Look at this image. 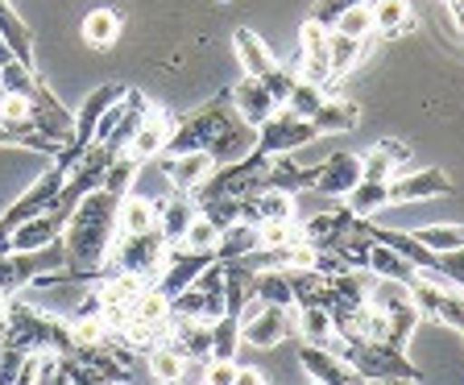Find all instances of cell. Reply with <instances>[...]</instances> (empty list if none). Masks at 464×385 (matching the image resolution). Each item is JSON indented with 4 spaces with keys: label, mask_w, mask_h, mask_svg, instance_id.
Returning a JSON list of instances; mask_svg holds the SVG:
<instances>
[{
    "label": "cell",
    "mask_w": 464,
    "mask_h": 385,
    "mask_svg": "<svg viewBox=\"0 0 464 385\" xmlns=\"http://www.w3.org/2000/svg\"><path fill=\"white\" fill-rule=\"evenodd\" d=\"M311 385H319V381H311Z\"/></svg>",
    "instance_id": "6125c7cd"
},
{
    "label": "cell",
    "mask_w": 464,
    "mask_h": 385,
    "mask_svg": "<svg viewBox=\"0 0 464 385\" xmlns=\"http://www.w3.org/2000/svg\"><path fill=\"white\" fill-rule=\"evenodd\" d=\"M38 377H42V357H25V365H21L13 385H38Z\"/></svg>",
    "instance_id": "db71d44e"
},
{
    "label": "cell",
    "mask_w": 464,
    "mask_h": 385,
    "mask_svg": "<svg viewBox=\"0 0 464 385\" xmlns=\"http://www.w3.org/2000/svg\"><path fill=\"white\" fill-rule=\"evenodd\" d=\"M257 249V224L237 220L232 228L220 232V245H216V261H241Z\"/></svg>",
    "instance_id": "f35d334b"
},
{
    "label": "cell",
    "mask_w": 464,
    "mask_h": 385,
    "mask_svg": "<svg viewBox=\"0 0 464 385\" xmlns=\"http://www.w3.org/2000/svg\"><path fill=\"white\" fill-rule=\"evenodd\" d=\"M253 299L274 303V307H295V294H290L286 270H257V274H253Z\"/></svg>",
    "instance_id": "60d3db41"
},
{
    "label": "cell",
    "mask_w": 464,
    "mask_h": 385,
    "mask_svg": "<svg viewBox=\"0 0 464 385\" xmlns=\"http://www.w3.org/2000/svg\"><path fill=\"white\" fill-rule=\"evenodd\" d=\"M348 199V212L361 216V220H373L382 207H390V183H373V178H361L353 191L344 195Z\"/></svg>",
    "instance_id": "8d00e7d4"
},
{
    "label": "cell",
    "mask_w": 464,
    "mask_h": 385,
    "mask_svg": "<svg viewBox=\"0 0 464 385\" xmlns=\"http://www.w3.org/2000/svg\"><path fill=\"white\" fill-rule=\"evenodd\" d=\"M179 245H187V249H195V253H216V245H220V228H216V224H208L199 216V220L187 228V236Z\"/></svg>",
    "instance_id": "681fc988"
},
{
    "label": "cell",
    "mask_w": 464,
    "mask_h": 385,
    "mask_svg": "<svg viewBox=\"0 0 464 385\" xmlns=\"http://www.w3.org/2000/svg\"><path fill=\"white\" fill-rule=\"evenodd\" d=\"M166 253H170V241L158 228L121 232L112 253H108V265H112V274H133L141 282H158V274L166 265Z\"/></svg>",
    "instance_id": "277c9868"
},
{
    "label": "cell",
    "mask_w": 464,
    "mask_h": 385,
    "mask_svg": "<svg viewBox=\"0 0 464 385\" xmlns=\"http://www.w3.org/2000/svg\"><path fill=\"white\" fill-rule=\"evenodd\" d=\"M315 125H311L307 116L290 112V108H274V116L266 120V125L257 129V149L261 154H295V149H303V145L315 141Z\"/></svg>",
    "instance_id": "30bf717a"
},
{
    "label": "cell",
    "mask_w": 464,
    "mask_h": 385,
    "mask_svg": "<svg viewBox=\"0 0 464 385\" xmlns=\"http://www.w3.org/2000/svg\"><path fill=\"white\" fill-rule=\"evenodd\" d=\"M29 112H34V129H38L42 137H50L58 149L71 141V133H75V112L50 91L46 79H38L34 91H29Z\"/></svg>",
    "instance_id": "7c38bea8"
},
{
    "label": "cell",
    "mask_w": 464,
    "mask_h": 385,
    "mask_svg": "<svg viewBox=\"0 0 464 385\" xmlns=\"http://www.w3.org/2000/svg\"><path fill=\"white\" fill-rule=\"evenodd\" d=\"M332 29H336V34H344V38L369 42V34H373V13H369V0H365V5H353V9H344L336 21H332Z\"/></svg>",
    "instance_id": "bcb514c9"
},
{
    "label": "cell",
    "mask_w": 464,
    "mask_h": 385,
    "mask_svg": "<svg viewBox=\"0 0 464 385\" xmlns=\"http://www.w3.org/2000/svg\"><path fill=\"white\" fill-rule=\"evenodd\" d=\"M170 344L183 352L187 361H212V323L199 319H170Z\"/></svg>",
    "instance_id": "603a6c76"
},
{
    "label": "cell",
    "mask_w": 464,
    "mask_h": 385,
    "mask_svg": "<svg viewBox=\"0 0 464 385\" xmlns=\"http://www.w3.org/2000/svg\"><path fill=\"white\" fill-rule=\"evenodd\" d=\"M365 178V162H361V154H332L324 158V162H315V191L332 195V199H344L353 187Z\"/></svg>",
    "instance_id": "ac0fdd59"
},
{
    "label": "cell",
    "mask_w": 464,
    "mask_h": 385,
    "mask_svg": "<svg viewBox=\"0 0 464 385\" xmlns=\"http://www.w3.org/2000/svg\"><path fill=\"white\" fill-rule=\"evenodd\" d=\"M237 348H241V323L220 315L212 323V361H237Z\"/></svg>",
    "instance_id": "ee69618b"
},
{
    "label": "cell",
    "mask_w": 464,
    "mask_h": 385,
    "mask_svg": "<svg viewBox=\"0 0 464 385\" xmlns=\"http://www.w3.org/2000/svg\"><path fill=\"white\" fill-rule=\"evenodd\" d=\"M299 365L307 369V377L311 381H319V385H365V377L348 365L340 352H332V348L303 344L299 348Z\"/></svg>",
    "instance_id": "e0dca14e"
},
{
    "label": "cell",
    "mask_w": 464,
    "mask_h": 385,
    "mask_svg": "<svg viewBox=\"0 0 464 385\" xmlns=\"http://www.w3.org/2000/svg\"><path fill=\"white\" fill-rule=\"evenodd\" d=\"M373 241H382V245H390L394 253H402V257L411 261L419 274H435V270H440V257H435V253H427L423 245L415 241V232H394V228H377V224H373Z\"/></svg>",
    "instance_id": "4dcf8cb0"
},
{
    "label": "cell",
    "mask_w": 464,
    "mask_h": 385,
    "mask_svg": "<svg viewBox=\"0 0 464 385\" xmlns=\"http://www.w3.org/2000/svg\"><path fill=\"white\" fill-rule=\"evenodd\" d=\"M237 323H241V344H253V348H278L299 328L295 307H274V303H261V299H253Z\"/></svg>",
    "instance_id": "ba28073f"
},
{
    "label": "cell",
    "mask_w": 464,
    "mask_h": 385,
    "mask_svg": "<svg viewBox=\"0 0 464 385\" xmlns=\"http://www.w3.org/2000/svg\"><path fill=\"white\" fill-rule=\"evenodd\" d=\"M174 125H179V120H174L166 108L150 104V108L141 112V120H137L133 137H129L125 154L137 158V162H154V158H162L166 145H170V137H174Z\"/></svg>",
    "instance_id": "4fadbf2b"
},
{
    "label": "cell",
    "mask_w": 464,
    "mask_h": 385,
    "mask_svg": "<svg viewBox=\"0 0 464 385\" xmlns=\"http://www.w3.org/2000/svg\"><path fill=\"white\" fill-rule=\"evenodd\" d=\"M137 170H141V162H137V158L116 154V158H112V166L104 170V191H108V195H116V199H125V195L133 191Z\"/></svg>",
    "instance_id": "7bdbcfd3"
},
{
    "label": "cell",
    "mask_w": 464,
    "mask_h": 385,
    "mask_svg": "<svg viewBox=\"0 0 464 385\" xmlns=\"http://www.w3.org/2000/svg\"><path fill=\"white\" fill-rule=\"evenodd\" d=\"M216 170L212 154H199V149H170L162 154V178L174 187L179 195H195Z\"/></svg>",
    "instance_id": "9a60e30c"
},
{
    "label": "cell",
    "mask_w": 464,
    "mask_h": 385,
    "mask_svg": "<svg viewBox=\"0 0 464 385\" xmlns=\"http://www.w3.org/2000/svg\"><path fill=\"white\" fill-rule=\"evenodd\" d=\"M361 162H365V178H373V183H390V178L398 174V166L411 162V145L386 137V141H377Z\"/></svg>",
    "instance_id": "4316f807"
},
{
    "label": "cell",
    "mask_w": 464,
    "mask_h": 385,
    "mask_svg": "<svg viewBox=\"0 0 464 385\" xmlns=\"http://www.w3.org/2000/svg\"><path fill=\"white\" fill-rule=\"evenodd\" d=\"M224 265V315L241 319V311L253 303V270L245 261H220Z\"/></svg>",
    "instance_id": "f546056e"
},
{
    "label": "cell",
    "mask_w": 464,
    "mask_h": 385,
    "mask_svg": "<svg viewBox=\"0 0 464 385\" xmlns=\"http://www.w3.org/2000/svg\"><path fill=\"white\" fill-rule=\"evenodd\" d=\"M228 100H232V108H237V116H241L245 129H261L274 116V108H278V100L266 91V83H261V79H249V75L232 87Z\"/></svg>",
    "instance_id": "ffe728a7"
},
{
    "label": "cell",
    "mask_w": 464,
    "mask_h": 385,
    "mask_svg": "<svg viewBox=\"0 0 464 385\" xmlns=\"http://www.w3.org/2000/svg\"><path fill=\"white\" fill-rule=\"evenodd\" d=\"M311 125H315V133H353V129L361 125V108L357 100H340V96H328L324 104H319V112L311 116Z\"/></svg>",
    "instance_id": "f1b7e54d"
},
{
    "label": "cell",
    "mask_w": 464,
    "mask_h": 385,
    "mask_svg": "<svg viewBox=\"0 0 464 385\" xmlns=\"http://www.w3.org/2000/svg\"><path fill=\"white\" fill-rule=\"evenodd\" d=\"M195 220H199V203H195L191 195H174V199L158 203V224H154V228L162 232L170 245H179Z\"/></svg>",
    "instance_id": "cb8c5ba5"
},
{
    "label": "cell",
    "mask_w": 464,
    "mask_h": 385,
    "mask_svg": "<svg viewBox=\"0 0 464 385\" xmlns=\"http://www.w3.org/2000/svg\"><path fill=\"white\" fill-rule=\"evenodd\" d=\"M415 241L435 257H448L464 249V224H427V228H415Z\"/></svg>",
    "instance_id": "ab89813d"
},
{
    "label": "cell",
    "mask_w": 464,
    "mask_h": 385,
    "mask_svg": "<svg viewBox=\"0 0 464 385\" xmlns=\"http://www.w3.org/2000/svg\"><path fill=\"white\" fill-rule=\"evenodd\" d=\"M448 191H452V178L440 166H423V170H406L390 178V203H423Z\"/></svg>",
    "instance_id": "2e32d148"
},
{
    "label": "cell",
    "mask_w": 464,
    "mask_h": 385,
    "mask_svg": "<svg viewBox=\"0 0 464 385\" xmlns=\"http://www.w3.org/2000/svg\"><path fill=\"white\" fill-rule=\"evenodd\" d=\"M232 385H266V377H261V369H253V365H237Z\"/></svg>",
    "instance_id": "11a10c76"
},
{
    "label": "cell",
    "mask_w": 464,
    "mask_h": 385,
    "mask_svg": "<svg viewBox=\"0 0 464 385\" xmlns=\"http://www.w3.org/2000/svg\"><path fill=\"white\" fill-rule=\"evenodd\" d=\"M63 183H67V170L50 162L46 170L34 178V187H29V191H21V199H13L9 207H5V216H0V220L9 224V228H17V224H25V220H34V216L50 212V207L58 203V191H63Z\"/></svg>",
    "instance_id": "8fae6325"
},
{
    "label": "cell",
    "mask_w": 464,
    "mask_h": 385,
    "mask_svg": "<svg viewBox=\"0 0 464 385\" xmlns=\"http://www.w3.org/2000/svg\"><path fill=\"white\" fill-rule=\"evenodd\" d=\"M232 54H237V63L245 67V75L249 79H270L274 71L282 67L278 58H274V50L266 46V42L253 34V29H232Z\"/></svg>",
    "instance_id": "44dd1931"
},
{
    "label": "cell",
    "mask_w": 464,
    "mask_h": 385,
    "mask_svg": "<svg viewBox=\"0 0 464 385\" xmlns=\"http://www.w3.org/2000/svg\"><path fill=\"white\" fill-rule=\"evenodd\" d=\"M373 228V220H361V216L348 212L344 207H332V212H315L307 224L299 228V241L307 249H324V253H340L348 241H357L365 232Z\"/></svg>",
    "instance_id": "52a82bcc"
},
{
    "label": "cell",
    "mask_w": 464,
    "mask_h": 385,
    "mask_svg": "<svg viewBox=\"0 0 464 385\" xmlns=\"http://www.w3.org/2000/svg\"><path fill=\"white\" fill-rule=\"evenodd\" d=\"M63 241V220L54 212H42L34 220L17 224L13 228V253H34V249H46V245Z\"/></svg>",
    "instance_id": "83f0119b"
},
{
    "label": "cell",
    "mask_w": 464,
    "mask_h": 385,
    "mask_svg": "<svg viewBox=\"0 0 464 385\" xmlns=\"http://www.w3.org/2000/svg\"><path fill=\"white\" fill-rule=\"evenodd\" d=\"M5 344L21 348L29 357H58V352H71L75 340H71V319L50 315V311L34 307V303L9 299L5 303Z\"/></svg>",
    "instance_id": "7a4b0ae2"
},
{
    "label": "cell",
    "mask_w": 464,
    "mask_h": 385,
    "mask_svg": "<svg viewBox=\"0 0 464 385\" xmlns=\"http://www.w3.org/2000/svg\"><path fill=\"white\" fill-rule=\"evenodd\" d=\"M121 38V13L116 9H92L83 17V42L92 50H108Z\"/></svg>",
    "instance_id": "74e56055"
},
{
    "label": "cell",
    "mask_w": 464,
    "mask_h": 385,
    "mask_svg": "<svg viewBox=\"0 0 464 385\" xmlns=\"http://www.w3.org/2000/svg\"><path fill=\"white\" fill-rule=\"evenodd\" d=\"M237 377V361H208L203 369V385H232Z\"/></svg>",
    "instance_id": "816d5d0a"
},
{
    "label": "cell",
    "mask_w": 464,
    "mask_h": 385,
    "mask_svg": "<svg viewBox=\"0 0 464 385\" xmlns=\"http://www.w3.org/2000/svg\"><path fill=\"white\" fill-rule=\"evenodd\" d=\"M299 207H295V195L286 191H270V187H261V191L245 195L241 199V220L249 224H295Z\"/></svg>",
    "instance_id": "d6986e66"
},
{
    "label": "cell",
    "mask_w": 464,
    "mask_h": 385,
    "mask_svg": "<svg viewBox=\"0 0 464 385\" xmlns=\"http://www.w3.org/2000/svg\"><path fill=\"white\" fill-rule=\"evenodd\" d=\"M5 328H9V323H5V311H0V336H5Z\"/></svg>",
    "instance_id": "680465c9"
},
{
    "label": "cell",
    "mask_w": 464,
    "mask_h": 385,
    "mask_svg": "<svg viewBox=\"0 0 464 385\" xmlns=\"http://www.w3.org/2000/svg\"><path fill=\"white\" fill-rule=\"evenodd\" d=\"M5 253H13V228L0 220V257H5Z\"/></svg>",
    "instance_id": "9f6ffc18"
},
{
    "label": "cell",
    "mask_w": 464,
    "mask_h": 385,
    "mask_svg": "<svg viewBox=\"0 0 464 385\" xmlns=\"http://www.w3.org/2000/svg\"><path fill=\"white\" fill-rule=\"evenodd\" d=\"M332 352H340L365 381H390V377H411V381H419V365H411L406 352L382 344V340H336Z\"/></svg>",
    "instance_id": "5b68a950"
},
{
    "label": "cell",
    "mask_w": 464,
    "mask_h": 385,
    "mask_svg": "<svg viewBox=\"0 0 464 385\" xmlns=\"http://www.w3.org/2000/svg\"><path fill=\"white\" fill-rule=\"evenodd\" d=\"M212 261H216V253H195V249H187V245H170L166 265H162V274H158L154 290H158V294H166V299H179V294H183V290L191 286V282L199 278Z\"/></svg>",
    "instance_id": "5bb4252c"
},
{
    "label": "cell",
    "mask_w": 464,
    "mask_h": 385,
    "mask_svg": "<svg viewBox=\"0 0 464 385\" xmlns=\"http://www.w3.org/2000/svg\"><path fill=\"white\" fill-rule=\"evenodd\" d=\"M216 5H228V0H216Z\"/></svg>",
    "instance_id": "94428289"
},
{
    "label": "cell",
    "mask_w": 464,
    "mask_h": 385,
    "mask_svg": "<svg viewBox=\"0 0 464 385\" xmlns=\"http://www.w3.org/2000/svg\"><path fill=\"white\" fill-rule=\"evenodd\" d=\"M0 91H5V87H0Z\"/></svg>",
    "instance_id": "be15d7a7"
},
{
    "label": "cell",
    "mask_w": 464,
    "mask_h": 385,
    "mask_svg": "<svg viewBox=\"0 0 464 385\" xmlns=\"http://www.w3.org/2000/svg\"><path fill=\"white\" fill-rule=\"evenodd\" d=\"M270 191H286V195H299L315 187V166H299L290 154H274L270 158V170H266V183Z\"/></svg>",
    "instance_id": "7402d4cb"
},
{
    "label": "cell",
    "mask_w": 464,
    "mask_h": 385,
    "mask_svg": "<svg viewBox=\"0 0 464 385\" xmlns=\"http://www.w3.org/2000/svg\"><path fill=\"white\" fill-rule=\"evenodd\" d=\"M365 270L373 274V278H394V282H406L411 286V278H415V265L402 257V253H394L390 245H382V241H373L369 245V261H365Z\"/></svg>",
    "instance_id": "836d02e7"
},
{
    "label": "cell",
    "mask_w": 464,
    "mask_h": 385,
    "mask_svg": "<svg viewBox=\"0 0 464 385\" xmlns=\"http://www.w3.org/2000/svg\"><path fill=\"white\" fill-rule=\"evenodd\" d=\"M369 13H373V34L377 38H402L419 25L411 0H369Z\"/></svg>",
    "instance_id": "d4e9b609"
},
{
    "label": "cell",
    "mask_w": 464,
    "mask_h": 385,
    "mask_svg": "<svg viewBox=\"0 0 464 385\" xmlns=\"http://www.w3.org/2000/svg\"><path fill=\"white\" fill-rule=\"evenodd\" d=\"M145 361H150V373H154V381H162V385L183 381V377H187V365H191V361H187L183 352L170 344V340H162V344L150 348V352H145Z\"/></svg>",
    "instance_id": "d590c367"
},
{
    "label": "cell",
    "mask_w": 464,
    "mask_h": 385,
    "mask_svg": "<svg viewBox=\"0 0 464 385\" xmlns=\"http://www.w3.org/2000/svg\"><path fill=\"white\" fill-rule=\"evenodd\" d=\"M116 207H121V199L100 187L63 224V249H67V265L75 270V278H100V265L108 261L116 236H121Z\"/></svg>",
    "instance_id": "6da1fadb"
},
{
    "label": "cell",
    "mask_w": 464,
    "mask_h": 385,
    "mask_svg": "<svg viewBox=\"0 0 464 385\" xmlns=\"http://www.w3.org/2000/svg\"><path fill=\"white\" fill-rule=\"evenodd\" d=\"M448 9H452L456 25H460V38H464V0H448Z\"/></svg>",
    "instance_id": "6f0895ef"
},
{
    "label": "cell",
    "mask_w": 464,
    "mask_h": 385,
    "mask_svg": "<svg viewBox=\"0 0 464 385\" xmlns=\"http://www.w3.org/2000/svg\"><path fill=\"white\" fill-rule=\"evenodd\" d=\"M170 311L179 319L216 323V319L224 315V265H220V261H212V265H208V270H203L199 278H195L191 286L179 294V299H170Z\"/></svg>",
    "instance_id": "9c48e42d"
},
{
    "label": "cell",
    "mask_w": 464,
    "mask_h": 385,
    "mask_svg": "<svg viewBox=\"0 0 464 385\" xmlns=\"http://www.w3.org/2000/svg\"><path fill=\"white\" fill-rule=\"evenodd\" d=\"M266 170H270V154H261L253 145L249 154H241L237 162H224L212 170V178L195 191V203H212V199H245V195L261 191L266 183Z\"/></svg>",
    "instance_id": "3957f363"
},
{
    "label": "cell",
    "mask_w": 464,
    "mask_h": 385,
    "mask_svg": "<svg viewBox=\"0 0 464 385\" xmlns=\"http://www.w3.org/2000/svg\"><path fill=\"white\" fill-rule=\"evenodd\" d=\"M0 38H5V46L13 50L21 67H34V29L13 9V0H0Z\"/></svg>",
    "instance_id": "484cf974"
},
{
    "label": "cell",
    "mask_w": 464,
    "mask_h": 385,
    "mask_svg": "<svg viewBox=\"0 0 464 385\" xmlns=\"http://www.w3.org/2000/svg\"><path fill=\"white\" fill-rule=\"evenodd\" d=\"M353 5H365V0H319L315 13H311V21H319V25L332 29V21H336L344 9H353Z\"/></svg>",
    "instance_id": "f907efd6"
},
{
    "label": "cell",
    "mask_w": 464,
    "mask_h": 385,
    "mask_svg": "<svg viewBox=\"0 0 464 385\" xmlns=\"http://www.w3.org/2000/svg\"><path fill=\"white\" fill-rule=\"evenodd\" d=\"M295 319L299 328L295 336H303V344H315V348H336V323H332V311L324 307H295Z\"/></svg>",
    "instance_id": "1f68e13d"
},
{
    "label": "cell",
    "mask_w": 464,
    "mask_h": 385,
    "mask_svg": "<svg viewBox=\"0 0 464 385\" xmlns=\"http://www.w3.org/2000/svg\"><path fill=\"white\" fill-rule=\"evenodd\" d=\"M435 323H444V328L464 332V290L456 286V282H448L444 299H440V311H435Z\"/></svg>",
    "instance_id": "7dc6e473"
},
{
    "label": "cell",
    "mask_w": 464,
    "mask_h": 385,
    "mask_svg": "<svg viewBox=\"0 0 464 385\" xmlns=\"http://www.w3.org/2000/svg\"><path fill=\"white\" fill-rule=\"evenodd\" d=\"M328 100V87H319V83H307V79H295V87H290V96L282 108H290V112H299V116H315L319 104Z\"/></svg>",
    "instance_id": "f6af8a7d"
},
{
    "label": "cell",
    "mask_w": 464,
    "mask_h": 385,
    "mask_svg": "<svg viewBox=\"0 0 464 385\" xmlns=\"http://www.w3.org/2000/svg\"><path fill=\"white\" fill-rule=\"evenodd\" d=\"M199 216L216 228H232V224L241 220V199H212V203H199Z\"/></svg>",
    "instance_id": "c3c4849f"
},
{
    "label": "cell",
    "mask_w": 464,
    "mask_h": 385,
    "mask_svg": "<svg viewBox=\"0 0 464 385\" xmlns=\"http://www.w3.org/2000/svg\"><path fill=\"white\" fill-rule=\"evenodd\" d=\"M440 274H444L448 282H456V286L464 290V249L448 253V257H440Z\"/></svg>",
    "instance_id": "f5cc1de1"
},
{
    "label": "cell",
    "mask_w": 464,
    "mask_h": 385,
    "mask_svg": "<svg viewBox=\"0 0 464 385\" xmlns=\"http://www.w3.org/2000/svg\"><path fill=\"white\" fill-rule=\"evenodd\" d=\"M158 224V203L145 199V195H133L129 191L116 207V228L121 232H150Z\"/></svg>",
    "instance_id": "e575fe53"
},
{
    "label": "cell",
    "mask_w": 464,
    "mask_h": 385,
    "mask_svg": "<svg viewBox=\"0 0 464 385\" xmlns=\"http://www.w3.org/2000/svg\"><path fill=\"white\" fill-rule=\"evenodd\" d=\"M365 46H369V42H361V38H344V34H336V29H332V42H328L332 79H344L348 71L357 67L361 58H365Z\"/></svg>",
    "instance_id": "b9f144b4"
},
{
    "label": "cell",
    "mask_w": 464,
    "mask_h": 385,
    "mask_svg": "<svg viewBox=\"0 0 464 385\" xmlns=\"http://www.w3.org/2000/svg\"><path fill=\"white\" fill-rule=\"evenodd\" d=\"M419 307L415 303H402V307L394 311H382V344L398 348V352H406V344H411V336H415L419 328Z\"/></svg>",
    "instance_id": "d6a6232c"
},
{
    "label": "cell",
    "mask_w": 464,
    "mask_h": 385,
    "mask_svg": "<svg viewBox=\"0 0 464 385\" xmlns=\"http://www.w3.org/2000/svg\"><path fill=\"white\" fill-rule=\"evenodd\" d=\"M5 303H9V299H5V294H0V311H5Z\"/></svg>",
    "instance_id": "91938a15"
},
{
    "label": "cell",
    "mask_w": 464,
    "mask_h": 385,
    "mask_svg": "<svg viewBox=\"0 0 464 385\" xmlns=\"http://www.w3.org/2000/svg\"><path fill=\"white\" fill-rule=\"evenodd\" d=\"M125 96H129L125 83H100L96 91H87V100L79 104V112H75V133H71V141L54 154V166L71 170V166L79 162V154H83L87 145L96 141V129H100V120L108 116V108H116Z\"/></svg>",
    "instance_id": "8992f818"
}]
</instances>
